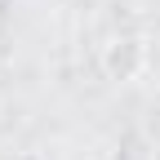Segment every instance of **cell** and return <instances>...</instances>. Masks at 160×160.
I'll return each mask as SVG.
<instances>
[{
  "label": "cell",
  "instance_id": "obj_1",
  "mask_svg": "<svg viewBox=\"0 0 160 160\" xmlns=\"http://www.w3.org/2000/svg\"><path fill=\"white\" fill-rule=\"evenodd\" d=\"M98 67H102L107 80H116V85H133V80H142L147 67H151V45H147V36H138V31L111 36L107 45L98 49Z\"/></svg>",
  "mask_w": 160,
  "mask_h": 160
}]
</instances>
